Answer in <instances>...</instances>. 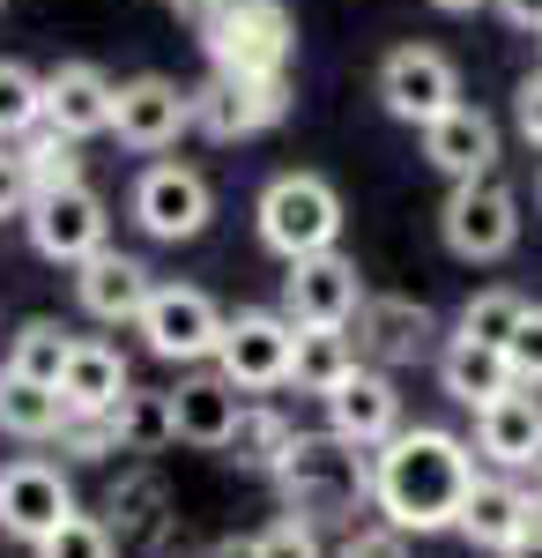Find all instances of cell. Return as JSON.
<instances>
[{"label": "cell", "instance_id": "obj_1", "mask_svg": "<svg viewBox=\"0 0 542 558\" xmlns=\"http://www.w3.org/2000/svg\"><path fill=\"white\" fill-rule=\"evenodd\" d=\"M476 492V439L446 425H402L386 447H372V507L402 536H446L460 529V507Z\"/></svg>", "mask_w": 542, "mask_h": 558}, {"label": "cell", "instance_id": "obj_2", "mask_svg": "<svg viewBox=\"0 0 542 558\" xmlns=\"http://www.w3.org/2000/svg\"><path fill=\"white\" fill-rule=\"evenodd\" d=\"M268 484L283 492V514L312 529H357V514L372 507V447L342 432H297Z\"/></svg>", "mask_w": 542, "mask_h": 558}, {"label": "cell", "instance_id": "obj_3", "mask_svg": "<svg viewBox=\"0 0 542 558\" xmlns=\"http://www.w3.org/2000/svg\"><path fill=\"white\" fill-rule=\"evenodd\" d=\"M252 231H260V246L283 268L342 246V194H334V179L328 172H275L260 186V202H252Z\"/></svg>", "mask_w": 542, "mask_h": 558}, {"label": "cell", "instance_id": "obj_4", "mask_svg": "<svg viewBox=\"0 0 542 558\" xmlns=\"http://www.w3.org/2000/svg\"><path fill=\"white\" fill-rule=\"evenodd\" d=\"M194 38L223 75H291L297 60V23L283 0H215Z\"/></svg>", "mask_w": 542, "mask_h": 558}, {"label": "cell", "instance_id": "obj_5", "mask_svg": "<svg viewBox=\"0 0 542 558\" xmlns=\"http://www.w3.org/2000/svg\"><path fill=\"white\" fill-rule=\"evenodd\" d=\"M126 216H134L141 239H157V246H186V239L209 231L215 186H209V172H194V165H178V157H157V165H141L134 186H126Z\"/></svg>", "mask_w": 542, "mask_h": 558}, {"label": "cell", "instance_id": "obj_6", "mask_svg": "<svg viewBox=\"0 0 542 558\" xmlns=\"http://www.w3.org/2000/svg\"><path fill=\"white\" fill-rule=\"evenodd\" d=\"M439 239H446V254L468 260V268L505 260L520 246V194H513L498 172L446 186V202H439Z\"/></svg>", "mask_w": 542, "mask_h": 558}, {"label": "cell", "instance_id": "obj_7", "mask_svg": "<svg viewBox=\"0 0 542 558\" xmlns=\"http://www.w3.org/2000/svg\"><path fill=\"white\" fill-rule=\"evenodd\" d=\"M223 328H231V313L209 291H194V283H157L149 305H141V320H134L141 350L164 357V365H215Z\"/></svg>", "mask_w": 542, "mask_h": 558}, {"label": "cell", "instance_id": "obj_8", "mask_svg": "<svg viewBox=\"0 0 542 558\" xmlns=\"http://www.w3.org/2000/svg\"><path fill=\"white\" fill-rule=\"evenodd\" d=\"M23 231H30L38 260L83 268L97 246H112V209H104V194L89 179H75V186H38L30 209H23Z\"/></svg>", "mask_w": 542, "mask_h": 558}, {"label": "cell", "instance_id": "obj_9", "mask_svg": "<svg viewBox=\"0 0 542 558\" xmlns=\"http://www.w3.org/2000/svg\"><path fill=\"white\" fill-rule=\"evenodd\" d=\"M283 120H291V75H223V68H209V83H194V134H209V142H252Z\"/></svg>", "mask_w": 542, "mask_h": 558}, {"label": "cell", "instance_id": "obj_10", "mask_svg": "<svg viewBox=\"0 0 542 558\" xmlns=\"http://www.w3.org/2000/svg\"><path fill=\"white\" fill-rule=\"evenodd\" d=\"M291 350H297L291 313L283 305H246V313H231V328L215 343V373L238 395H268V387H291Z\"/></svg>", "mask_w": 542, "mask_h": 558}, {"label": "cell", "instance_id": "obj_11", "mask_svg": "<svg viewBox=\"0 0 542 558\" xmlns=\"http://www.w3.org/2000/svg\"><path fill=\"white\" fill-rule=\"evenodd\" d=\"M112 134H120V149L134 157H164L178 149V134H194V89L178 83V75H126L120 97H112Z\"/></svg>", "mask_w": 542, "mask_h": 558}, {"label": "cell", "instance_id": "obj_12", "mask_svg": "<svg viewBox=\"0 0 542 558\" xmlns=\"http://www.w3.org/2000/svg\"><path fill=\"white\" fill-rule=\"evenodd\" d=\"M379 105H386V120H402V128H431L439 112H454L460 105V68L439 52V45H394L386 60H379Z\"/></svg>", "mask_w": 542, "mask_h": 558}, {"label": "cell", "instance_id": "obj_13", "mask_svg": "<svg viewBox=\"0 0 542 558\" xmlns=\"http://www.w3.org/2000/svg\"><path fill=\"white\" fill-rule=\"evenodd\" d=\"M104 521L120 529V544H134V551H149V558L186 551V521H178V499H171V484L157 476V462H134L104 492Z\"/></svg>", "mask_w": 542, "mask_h": 558}, {"label": "cell", "instance_id": "obj_14", "mask_svg": "<svg viewBox=\"0 0 542 558\" xmlns=\"http://www.w3.org/2000/svg\"><path fill=\"white\" fill-rule=\"evenodd\" d=\"M67 514H75V484H67L60 462H45V454H15V462H0V536H15V544H45Z\"/></svg>", "mask_w": 542, "mask_h": 558}, {"label": "cell", "instance_id": "obj_15", "mask_svg": "<svg viewBox=\"0 0 542 558\" xmlns=\"http://www.w3.org/2000/svg\"><path fill=\"white\" fill-rule=\"evenodd\" d=\"M365 299H372V291H365L357 260L342 254V246L291 260V276H283V313H291L297 328H349Z\"/></svg>", "mask_w": 542, "mask_h": 558}, {"label": "cell", "instance_id": "obj_16", "mask_svg": "<svg viewBox=\"0 0 542 558\" xmlns=\"http://www.w3.org/2000/svg\"><path fill=\"white\" fill-rule=\"evenodd\" d=\"M349 336L365 350V365H423L431 350H439V313L423 299H394V291H372V299L357 305V320H349Z\"/></svg>", "mask_w": 542, "mask_h": 558}, {"label": "cell", "instance_id": "obj_17", "mask_svg": "<svg viewBox=\"0 0 542 558\" xmlns=\"http://www.w3.org/2000/svg\"><path fill=\"white\" fill-rule=\"evenodd\" d=\"M157 291V268L141 254H120V246H97V254L75 268V305H83L97 328H134L141 305Z\"/></svg>", "mask_w": 542, "mask_h": 558}, {"label": "cell", "instance_id": "obj_18", "mask_svg": "<svg viewBox=\"0 0 542 558\" xmlns=\"http://www.w3.org/2000/svg\"><path fill=\"white\" fill-rule=\"evenodd\" d=\"M423 165L460 186V179H491L498 172V120L483 112V105H468L460 97L454 112H439L431 128H423Z\"/></svg>", "mask_w": 542, "mask_h": 558}, {"label": "cell", "instance_id": "obj_19", "mask_svg": "<svg viewBox=\"0 0 542 558\" xmlns=\"http://www.w3.org/2000/svg\"><path fill=\"white\" fill-rule=\"evenodd\" d=\"M328 432L357 439V447H386L402 432V387H394V373L386 365H357L328 395Z\"/></svg>", "mask_w": 542, "mask_h": 558}, {"label": "cell", "instance_id": "obj_20", "mask_svg": "<svg viewBox=\"0 0 542 558\" xmlns=\"http://www.w3.org/2000/svg\"><path fill=\"white\" fill-rule=\"evenodd\" d=\"M112 97H120V83H112L97 60H60V68H45V120L60 134H75V142L112 134Z\"/></svg>", "mask_w": 542, "mask_h": 558}, {"label": "cell", "instance_id": "obj_21", "mask_svg": "<svg viewBox=\"0 0 542 558\" xmlns=\"http://www.w3.org/2000/svg\"><path fill=\"white\" fill-rule=\"evenodd\" d=\"M476 454L491 470H542V395L535 387H513L491 410H476Z\"/></svg>", "mask_w": 542, "mask_h": 558}, {"label": "cell", "instance_id": "obj_22", "mask_svg": "<svg viewBox=\"0 0 542 558\" xmlns=\"http://www.w3.org/2000/svg\"><path fill=\"white\" fill-rule=\"evenodd\" d=\"M238 387L223 380L215 365H194L186 380L171 387V417H178V439L186 447H201V454H223L231 447V432H238Z\"/></svg>", "mask_w": 542, "mask_h": 558}, {"label": "cell", "instance_id": "obj_23", "mask_svg": "<svg viewBox=\"0 0 542 558\" xmlns=\"http://www.w3.org/2000/svg\"><path fill=\"white\" fill-rule=\"evenodd\" d=\"M439 387L454 395L460 410H491L498 395H513V387H520V373H513V357H505L498 343L446 336V343H439Z\"/></svg>", "mask_w": 542, "mask_h": 558}, {"label": "cell", "instance_id": "obj_24", "mask_svg": "<svg viewBox=\"0 0 542 558\" xmlns=\"http://www.w3.org/2000/svg\"><path fill=\"white\" fill-rule=\"evenodd\" d=\"M528 521H535V499L513 484V470H498V476H476V492H468V507H460V536H468L476 551L498 558Z\"/></svg>", "mask_w": 542, "mask_h": 558}, {"label": "cell", "instance_id": "obj_25", "mask_svg": "<svg viewBox=\"0 0 542 558\" xmlns=\"http://www.w3.org/2000/svg\"><path fill=\"white\" fill-rule=\"evenodd\" d=\"M126 387H134L126 350H120V343H97V336H75V350H67V373H60L67 410H120Z\"/></svg>", "mask_w": 542, "mask_h": 558}, {"label": "cell", "instance_id": "obj_26", "mask_svg": "<svg viewBox=\"0 0 542 558\" xmlns=\"http://www.w3.org/2000/svg\"><path fill=\"white\" fill-rule=\"evenodd\" d=\"M60 425H67V395L0 365V432L23 439V447H45V439H60Z\"/></svg>", "mask_w": 542, "mask_h": 558}, {"label": "cell", "instance_id": "obj_27", "mask_svg": "<svg viewBox=\"0 0 542 558\" xmlns=\"http://www.w3.org/2000/svg\"><path fill=\"white\" fill-rule=\"evenodd\" d=\"M357 365H365V350H357L349 328H297V350H291V387L297 395H320V402H328Z\"/></svg>", "mask_w": 542, "mask_h": 558}, {"label": "cell", "instance_id": "obj_28", "mask_svg": "<svg viewBox=\"0 0 542 558\" xmlns=\"http://www.w3.org/2000/svg\"><path fill=\"white\" fill-rule=\"evenodd\" d=\"M112 432H120V454H134V462H157L171 439H178L171 395H157V387H126L120 410H112Z\"/></svg>", "mask_w": 542, "mask_h": 558}, {"label": "cell", "instance_id": "obj_29", "mask_svg": "<svg viewBox=\"0 0 542 558\" xmlns=\"http://www.w3.org/2000/svg\"><path fill=\"white\" fill-rule=\"evenodd\" d=\"M291 439H297V425L275 410V402H246V410H238V432H231V447H223V454H231L238 470H252V476H275V462L291 454Z\"/></svg>", "mask_w": 542, "mask_h": 558}, {"label": "cell", "instance_id": "obj_30", "mask_svg": "<svg viewBox=\"0 0 542 558\" xmlns=\"http://www.w3.org/2000/svg\"><path fill=\"white\" fill-rule=\"evenodd\" d=\"M67 350H75V336H67L52 313H30V320L8 336V365H15V373H30V380H45V387H60Z\"/></svg>", "mask_w": 542, "mask_h": 558}, {"label": "cell", "instance_id": "obj_31", "mask_svg": "<svg viewBox=\"0 0 542 558\" xmlns=\"http://www.w3.org/2000/svg\"><path fill=\"white\" fill-rule=\"evenodd\" d=\"M520 320H528V299H520V291H505V283H491V291H476V299L454 313V336L505 350L513 336H520Z\"/></svg>", "mask_w": 542, "mask_h": 558}, {"label": "cell", "instance_id": "obj_32", "mask_svg": "<svg viewBox=\"0 0 542 558\" xmlns=\"http://www.w3.org/2000/svg\"><path fill=\"white\" fill-rule=\"evenodd\" d=\"M45 128V75L30 60H0V142H23Z\"/></svg>", "mask_w": 542, "mask_h": 558}, {"label": "cell", "instance_id": "obj_33", "mask_svg": "<svg viewBox=\"0 0 542 558\" xmlns=\"http://www.w3.org/2000/svg\"><path fill=\"white\" fill-rule=\"evenodd\" d=\"M15 149H23V165H30V179H38V186H75V179H83V142H75V134H60L52 120H45V128H30Z\"/></svg>", "mask_w": 542, "mask_h": 558}, {"label": "cell", "instance_id": "obj_34", "mask_svg": "<svg viewBox=\"0 0 542 558\" xmlns=\"http://www.w3.org/2000/svg\"><path fill=\"white\" fill-rule=\"evenodd\" d=\"M30 558H120V529L104 514H83V507H75L45 544H30Z\"/></svg>", "mask_w": 542, "mask_h": 558}, {"label": "cell", "instance_id": "obj_35", "mask_svg": "<svg viewBox=\"0 0 542 558\" xmlns=\"http://www.w3.org/2000/svg\"><path fill=\"white\" fill-rule=\"evenodd\" d=\"M67 462H112L120 454V432H112V410H67V425L52 439Z\"/></svg>", "mask_w": 542, "mask_h": 558}, {"label": "cell", "instance_id": "obj_36", "mask_svg": "<svg viewBox=\"0 0 542 558\" xmlns=\"http://www.w3.org/2000/svg\"><path fill=\"white\" fill-rule=\"evenodd\" d=\"M320 536H328V529L283 514V521H268V529L252 536V558H328V544H320Z\"/></svg>", "mask_w": 542, "mask_h": 558}, {"label": "cell", "instance_id": "obj_37", "mask_svg": "<svg viewBox=\"0 0 542 558\" xmlns=\"http://www.w3.org/2000/svg\"><path fill=\"white\" fill-rule=\"evenodd\" d=\"M30 194H38V179H30V165H23V149L0 142V223L30 209Z\"/></svg>", "mask_w": 542, "mask_h": 558}, {"label": "cell", "instance_id": "obj_38", "mask_svg": "<svg viewBox=\"0 0 542 558\" xmlns=\"http://www.w3.org/2000/svg\"><path fill=\"white\" fill-rule=\"evenodd\" d=\"M328 558H409V536H402L394 521H379V529H349Z\"/></svg>", "mask_w": 542, "mask_h": 558}, {"label": "cell", "instance_id": "obj_39", "mask_svg": "<svg viewBox=\"0 0 542 558\" xmlns=\"http://www.w3.org/2000/svg\"><path fill=\"white\" fill-rule=\"evenodd\" d=\"M505 357H513L520 387H542V305H528V320H520V336L505 343Z\"/></svg>", "mask_w": 542, "mask_h": 558}, {"label": "cell", "instance_id": "obj_40", "mask_svg": "<svg viewBox=\"0 0 542 558\" xmlns=\"http://www.w3.org/2000/svg\"><path fill=\"white\" fill-rule=\"evenodd\" d=\"M513 128H520L528 149H542V68L520 75V89H513Z\"/></svg>", "mask_w": 542, "mask_h": 558}, {"label": "cell", "instance_id": "obj_41", "mask_svg": "<svg viewBox=\"0 0 542 558\" xmlns=\"http://www.w3.org/2000/svg\"><path fill=\"white\" fill-rule=\"evenodd\" d=\"M491 8H498L513 31H535V38H542V0H491Z\"/></svg>", "mask_w": 542, "mask_h": 558}, {"label": "cell", "instance_id": "obj_42", "mask_svg": "<svg viewBox=\"0 0 542 558\" xmlns=\"http://www.w3.org/2000/svg\"><path fill=\"white\" fill-rule=\"evenodd\" d=\"M498 558H542V514L528 521V529H520V536H513V544H505Z\"/></svg>", "mask_w": 542, "mask_h": 558}, {"label": "cell", "instance_id": "obj_43", "mask_svg": "<svg viewBox=\"0 0 542 558\" xmlns=\"http://www.w3.org/2000/svg\"><path fill=\"white\" fill-rule=\"evenodd\" d=\"M439 15H476V8H491V0H431Z\"/></svg>", "mask_w": 542, "mask_h": 558}, {"label": "cell", "instance_id": "obj_44", "mask_svg": "<svg viewBox=\"0 0 542 558\" xmlns=\"http://www.w3.org/2000/svg\"><path fill=\"white\" fill-rule=\"evenodd\" d=\"M209 558H252V536H246V544H238V536H231V544H215Z\"/></svg>", "mask_w": 542, "mask_h": 558}, {"label": "cell", "instance_id": "obj_45", "mask_svg": "<svg viewBox=\"0 0 542 558\" xmlns=\"http://www.w3.org/2000/svg\"><path fill=\"white\" fill-rule=\"evenodd\" d=\"M528 499H535V514H542V470H535V492H528Z\"/></svg>", "mask_w": 542, "mask_h": 558}, {"label": "cell", "instance_id": "obj_46", "mask_svg": "<svg viewBox=\"0 0 542 558\" xmlns=\"http://www.w3.org/2000/svg\"><path fill=\"white\" fill-rule=\"evenodd\" d=\"M535 202H542V179H535Z\"/></svg>", "mask_w": 542, "mask_h": 558}, {"label": "cell", "instance_id": "obj_47", "mask_svg": "<svg viewBox=\"0 0 542 558\" xmlns=\"http://www.w3.org/2000/svg\"><path fill=\"white\" fill-rule=\"evenodd\" d=\"M0 8H8V0H0Z\"/></svg>", "mask_w": 542, "mask_h": 558}]
</instances>
